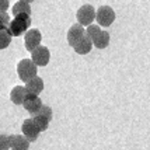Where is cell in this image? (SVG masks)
<instances>
[{"instance_id":"cell-3","label":"cell","mask_w":150,"mask_h":150,"mask_svg":"<svg viewBox=\"0 0 150 150\" xmlns=\"http://www.w3.org/2000/svg\"><path fill=\"white\" fill-rule=\"evenodd\" d=\"M51 119H52V110L48 105H42V108L35 115H33V121L35 122V125L38 126V129L41 132L48 129Z\"/></svg>"},{"instance_id":"cell-1","label":"cell","mask_w":150,"mask_h":150,"mask_svg":"<svg viewBox=\"0 0 150 150\" xmlns=\"http://www.w3.org/2000/svg\"><path fill=\"white\" fill-rule=\"evenodd\" d=\"M30 27H31V17L28 14H18L14 17V20H11L7 31L11 37H20L25 34Z\"/></svg>"},{"instance_id":"cell-18","label":"cell","mask_w":150,"mask_h":150,"mask_svg":"<svg viewBox=\"0 0 150 150\" xmlns=\"http://www.w3.org/2000/svg\"><path fill=\"white\" fill-rule=\"evenodd\" d=\"M101 31H103V30L100 28V25H94V24H91V25L87 27V30H86V35H87V37L93 41V39L98 35V34L101 33Z\"/></svg>"},{"instance_id":"cell-6","label":"cell","mask_w":150,"mask_h":150,"mask_svg":"<svg viewBox=\"0 0 150 150\" xmlns=\"http://www.w3.org/2000/svg\"><path fill=\"white\" fill-rule=\"evenodd\" d=\"M41 39H42V34L39 33V30H28L25 33V37H24V45H25L27 51L33 52L35 51L38 46H41Z\"/></svg>"},{"instance_id":"cell-13","label":"cell","mask_w":150,"mask_h":150,"mask_svg":"<svg viewBox=\"0 0 150 150\" xmlns=\"http://www.w3.org/2000/svg\"><path fill=\"white\" fill-rule=\"evenodd\" d=\"M27 90L25 87H23V86H16L11 93H10V100L13 101L16 105H23L24 104V100L27 97Z\"/></svg>"},{"instance_id":"cell-22","label":"cell","mask_w":150,"mask_h":150,"mask_svg":"<svg viewBox=\"0 0 150 150\" xmlns=\"http://www.w3.org/2000/svg\"><path fill=\"white\" fill-rule=\"evenodd\" d=\"M21 1H25V3H28V4H31V3H33L34 0H21Z\"/></svg>"},{"instance_id":"cell-11","label":"cell","mask_w":150,"mask_h":150,"mask_svg":"<svg viewBox=\"0 0 150 150\" xmlns=\"http://www.w3.org/2000/svg\"><path fill=\"white\" fill-rule=\"evenodd\" d=\"M10 146L13 150H28L30 140L24 135H10Z\"/></svg>"},{"instance_id":"cell-12","label":"cell","mask_w":150,"mask_h":150,"mask_svg":"<svg viewBox=\"0 0 150 150\" xmlns=\"http://www.w3.org/2000/svg\"><path fill=\"white\" fill-rule=\"evenodd\" d=\"M91 48H93V41L87 35H84L81 39H79L76 42V45L73 46L74 52L79 53V55H87L91 51Z\"/></svg>"},{"instance_id":"cell-8","label":"cell","mask_w":150,"mask_h":150,"mask_svg":"<svg viewBox=\"0 0 150 150\" xmlns=\"http://www.w3.org/2000/svg\"><path fill=\"white\" fill-rule=\"evenodd\" d=\"M21 131L24 133V136L30 140V142H34V140H37V137L39 135V129L38 126L35 125V122L33 121V118H30V119H25L24 122H23V126H21Z\"/></svg>"},{"instance_id":"cell-5","label":"cell","mask_w":150,"mask_h":150,"mask_svg":"<svg viewBox=\"0 0 150 150\" xmlns=\"http://www.w3.org/2000/svg\"><path fill=\"white\" fill-rule=\"evenodd\" d=\"M96 20H97L98 25L110 27L114 23V20H115V11L110 6L98 7L97 13H96Z\"/></svg>"},{"instance_id":"cell-21","label":"cell","mask_w":150,"mask_h":150,"mask_svg":"<svg viewBox=\"0 0 150 150\" xmlns=\"http://www.w3.org/2000/svg\"><path fill=\"white\" fill-rule=\"evenodd\" d=\"M8 6V0H0V11H7Z\"/></svg>"},{"instance_id":"cell-2","label":"cell","mask_w":150,"mask_h":150,"mask_svg":"<svg viewBox=\"0 0 150 150\" xmlns=\"http://www.w3.org/2000/svg\"><path fill=\"white\" fill-rule=\"evenodd\" d=\"M17 73H18V77L21 81L28 83L30 80L37 77V65L31 59H23L17 65Z\"/></svg>"},{"instance_id":"cell-16","label":"cell","mask_w":150,"mask_h":150,"mask_svg":"<svg viewBox=\"0 0 150 150\" xmlns=\"http://www.w3.org/2000/svg\"><path fill=\"white\" fill-rule=\"evenodd\" d=\"M11 11H13L14 16H18V14H28V16H31V6L28 3H25V1L18 0L13 6Z\"/></svg>"},{"instance_id":"cell-7","label":"cell","mask_w":150,"mask_h":150,"mask_svg":"<svg viewBox=\"0 0 150 150\" xmlns=\"http://www.w3.org/2000/svg\"><path fill=\"white\" fill-rule=\"evenodd\" d=\"M51 58V52L46 46H38L35 51L31 52V60L37 66H46Z\"/></svg>"},{"instance_id":"cell-4","label":"cell","mask_w":150,"mask_h":150,"mask_svg":"<svg viewBox=\"0 0 150 150\" xmlns=\"http://www.w3.org/2000/svg\"><path fill=\"white\" fill-rule=\"evenodd\" d=\"M96 10H94V7L91 4H84V6H81L80 8L77 10V13H76V17H77V21L80 25H91L93 24V20L96 18Z\"/></svg>"},{"instance_id":"cell-19","label":"cell","mask_w":150,"mask_h":150,"mask_svg":"<svg viewBox=\"0 0 150 150\" xmlns=\"http://www.w3.org/2000/svg\"><path fill=\"white\" fill-rule=\"evenodd\" d=\"M11 20L10 16L7 14V11H0V30H8Z\"/></svg>"},{"instance_id":"cell-14","label":"cell","mask_w":150,"mask_h":150,"mask_svg":"<svg viewBox=\"0 0 150 150\" xmlns=\"http://www.w3.org/2000/svg\"><path fill=\"white\" fill-rule=\"evenodd\" d=\"M25 90L28 94H35L38 96L39 93L44 90V80L41 77H34L33 80H30L28 83H25Z\"/></svg>"},{"instance_id":"cell-9","label":"cell","mask_w":150,"mask_h":150,"mask_svg":"<svg viewBox=\"0 0 150 150\" xmlns=\"http://www.w3.org/2000/svg\"><path fill=\"white\" fill-rule=\"evenodd\" d=\"M42 105L44 104H42V101H41V98H39L38 96H35V94H27L23 107H24L31 115H35V114L42 108Z\"/></svg>"},{"instance_id":"cell-10","label":"cell","mask_w":150,"mask_h":150,"mask_svg":"<svg viewBox=\"0 0 150 150\" xmlns=\"http://www.w3.org/2000/svg\"><path fill=\"white\" fill-rule=\"evenodd\" d=\"M84 35H86L84 27L80 25L79 23L77 24H73V25L69 28V31H67V42H69V45L73 48L79 39H81Z\"/></svg>"},{"instance_id":"cell-15","label":"cell","mask_w":150,"mask_h":150,"mask_svg":"<svg viewBox=\"0 0 150 150\" xmlns=\"http://www.w3.org/2000/svg\"><path fill=\"white\" fill-rule=\"evenodd\" d=\"M108 44H110V34L107 33V31H101L96 38L93 39V45L96 46V48H98V49L107 48Z\"/></svg>"},{"instance_id":"cell-17","label":"cell","mask_w":150,"mask_h":150,"mask_svg":"<svg viewBox=\"0 0 150 150\" xmlns=\"http://www.w3.org/2000/svg\"><path fill=\"white\" fill-rule=\"evenodd\" d=\"M11 42V35L7 30H0V49H4L10 45Z\"/></svg>"},{"instance_id":"cell-20","label":"cell","mask_w":150,"mask_h":150,"mask_svg":"<svg viewBox=\"0 0 150 150\" xmlns=\"http://www.w3.org/2000/svg\"><path fill=\"white\" fill-rule=\"evenodd\" d=\"M10 147V136L0 135V150H8Z\"/></svg>"}]
</instances>
